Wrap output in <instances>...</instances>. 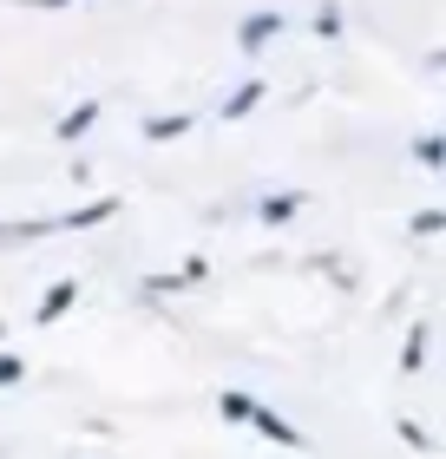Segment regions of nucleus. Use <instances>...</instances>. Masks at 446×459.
<instances>
[{"label":"nucleus","mask_w":446,"mask_h":459,"mask_svg":"<svg viewBox=\"0 0 446 459\" xmlns=\"http://www.w3.org/2000/svg\"><path fill=\"white\" fill-rule=\"evenodd\" d=\"M249 427H257L269 446H295V440H302V433H295V427L283 420V413H269V407H249Z\"/></svg>","instance_id":"f257e3e1"},{"label":"nucleus","mask_w":446,"mask_h":459,"mask_svg":"<svg viewBox=\"0 0 446 459\" xmlns=\"http://www.w3.org/2000/svg\"><path fill=\"white\" fill-rule=\"evenodd\" d=\"M420 361H427V328H414V335H407V368H420Z\"/></svg>","instance_id":"9d476101"},{"label":"nucleus","mask_w":446,"mask_h":459,"mask_svg":"<svg viewBox=\"0 0 446 459\" xmlns=\"http://www.w3.org/2000/svg\"><path fill=\"white\" fill-rule=\"evenodd\" d=\"M190 132V118H178V112H164V118H152V125H144V138H152V144H164V138H184Z\"/></svg>","instance_id":"39448f33"},{"label":"nucleus","mask_w":446,"mask_h":459,"mask_svg":"<svg viewBox=\"0 0 446 459\" xmlns=\"http://www.w3.org/2000/svg\"><path fill=\"white\" fill-rule=\"evenodd\" d=\"M295 211H302V197H295V191L289 197H263V223H289Z\"/></svg>","instance_id":"0eeeda50"},{"label":"nucleus","mask_w":446,"mask_h":459,"mask_svg":"<svg viewBox=\"0 0 446 459\" xmlns=\"http://www.w3.org/2000/svg\"><path fill=\"white\" fill-rule=\"evenodd\" d=\"M249 407H257V401H249V394H217V413H223V420H249Z\"/></svg>","instance_id":"6e6552de"},{"label":"nucleus","mask_w":446,"mask_h":459,"mask_svg":"<svg viewBox=\"0 0 446 459\" xmlns=\"http://www.w3.org/2000/svg\"><path fill=\"white\" fill-rule=\"evenodd\" d=\"M73 302H79V282H59V289H47V302H39V322H59Z\"/></svg>","instance_id":"7ed1b4c3"},{"label":"nucleus","mask_w":446,"mask_h":459,"mask_svg":"<svg viewBox=\"0 0 446 459\" xmlns=\"http://www.w3.org/2000/svg\"><path fill=\"white\" fill-rule=\"evenodd\" d=\"M92 118H99V106H79V112H66V118H59V138H79V132H92Z\"/></svg>","instance_id":"1a4fd4ad"},{"label":"nucleus","mask_w":446,"mask_h":459,"mask_svg":"<svg viewBox=\"0 0 446 459\" xmlns=\"http://www.w3.org/2000/svg\"><path fill=\"white\" fill-rule=\"evenodd\" d=\"M33 7H66V0H33Z\"/></svg>","instance_id":"f8f14e48"},{"label":"nucleus","mask_w":446,"mask_h":459,"mask_svg":"<svg viewBox=\"0 0 446 459\" xmlns=\"http://www.w3.org/2000/svg\"><path fill=\"white\" fill-rule=\"evenodd\" d=\"M257 99H263V86L249 79L243 92H230V99H223V118H243V112H257Z\"/></svg>","instance_id":"423d86ee"},{"label":"nucleus","mask_w":446,"mask_h":459,"mask_svg":"<svg viewBox=\"0 0 446 459\" xmlns=\"http://www.w3.org/2000/svg\"><path fill=\"white\" fill-rule=\"evenodd\" d=\"M275 27H283V13H257V20H249V27H243V53L269 47V39H275Z\"/></svg>","instance_id":"20e7f679"},{"label":"nucleus","mask_w":446,"mask_h":459,"mask_svg":"<svg viewBox=\"0 0 446 459\" xmlns=\"http://www.w3.org/2000/svg\"><path fill=\"white\" fill-rule=\"evenodd\" d=\"M105 217H118V197H99V204H86V211L53 217V230H92V223H105Z\"/></svg>","instance_id":"f03ea898"},{"label":"nucleus","mask_w":446,"mask_h":459,"mask_svg":"<svg viewBox=\"0 0 446 459\" xmlns=\"http://www.w3.org/2000/svg\"><path fill=\"white\" fill-rule=\"evenodd\" d=\"M20 381V361H13V354H0V387H13Z\"/></svg>","instance_id":"9b49d317"},{"label":"nucleus","mask_w":446,"mask_h":459,"mask_svg":"<svg viewBox=\"0 0 446 459\" xmlns=\"http://www.w3.org/2000/svg\"><path fill=\"white\" fill-rule=\"evenodd\" d=\"M0 335H7V328H0Z\"/></svg>","instance_id":"ddd939ff"}]
</instances>
